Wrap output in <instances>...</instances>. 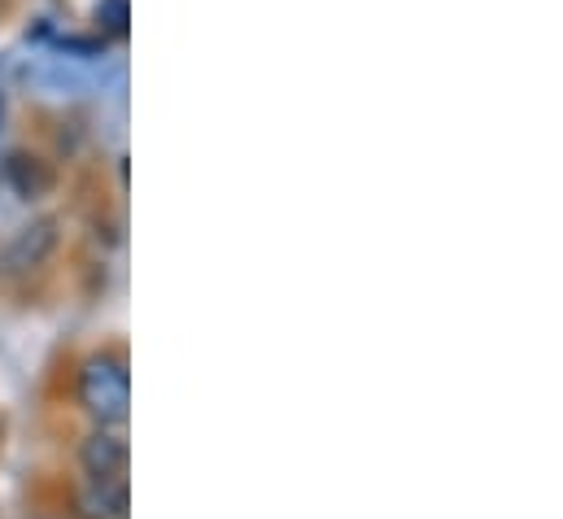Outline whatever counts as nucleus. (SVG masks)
<instances>
[{"instance_id":"f257e3e1","label":"nucleus","mask_w":563,"mask_h":519,"mask_svg":"<svg viewBox=\"0 0 563 519\" xmlns=\"http://www.w3.org/2000/svg\"><path fill=\"white\" fill-rule=\"evenodd\" d=\"M79 406L101 423H123L132 406V376L119 354H92L79 372Z\"/></svg>"},{"instance_id":"f03ea898","label":"nucleus","mask_w":563,"mask_h":519,"mask_svg":"<svg viewBox=\"0 0 563 519\" xmlns=\"http://www.w3.org/2000/svg\"><path fill=\"white\" fill-rule=\"evenodd\" d=\"M53 250H57V219H35V223H26L22 232H13V241L0 250V270H4V275L35 270V266L48 262Z\"/></svg>"},{"instance_id":"7ed1b4c3","label":"nucleus","mask_w":563,"mask_h":519,"mask_svg":"<svg viewBox=\"0 0 563 519\" xmlns=\"http://www.w3.org/2000/svg\"><path fill=\"white\" fill-rule=\"evenodd\" d=\"M79 511L88 519H119L128 511V481L123 476H88L79 494Z\"/></svg>"},{"instance_id":"20e7f679","label":"nucleus","mask_w":563,"mask_h":519,"mask_svg":"<svg viewBox=\"0 0 563 519\" xmlns=\"http://www.w3.org/2000/svg\"><path fill=\"white\" fill-rule=\"evenodd\" d=\"M79 459H84L88 476H123V467H128V441L119 432L101 428V432H92L84 441V454Z\"/></svg>"},{"instance_id":"39448f33","label":"nucleus","mask_w":563,"mask_h":519,"mask_svg":"<svg viewBox=\"0 0 563 519\" xmlns=\"http://www.w3.org/2000/svg\"><path fill=\"white\" fill-rule=\"evenodd\" d=\"M92 18H97V22L106 26V31L123 35V31H128V0H97Z\"/></svg>"}]
</instances>
